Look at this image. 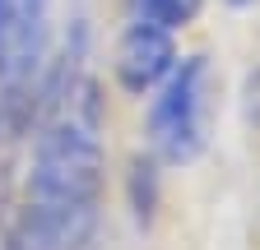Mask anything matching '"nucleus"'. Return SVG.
Returning a JSON list of instances; mask_svg holds the SVG:
<instances>
[{
	"mask_svg": "<svg viewBox=\"0 0 260 250\" xmlns=\"http://www.w3.org/2000/svg\"><path fill=\"white\" fill-rule=\"evenodd\" d=\"M200 5L205 0H130V19H144V23H158L168 33H177V28H186L200 14Z\"/></svg>",
	"mask_w": 260,
	"mask_h": 250,
	"instance_id": "nucleus-6",
	"label": "nucleus"
},
{
	"mask_svg": "<svg viewBox=\"0 0 260 250\" xmlns=\"http://www.w3.org/2000/svg\"><path fill=\"white\" fill-rule=\"evenodd\" d=\"M177 65V42L168 28L144 23V19H130V28L121 33L116 51H112V74L125 93H153L162 79L172 74Z\"/></svg>",
	"mask_w": 260,
	"mask_h": 250,
	"instance_id": "nucleus-4",
	"label": "nucleus"
},
{
	"mask_svg": "<svg viewBox=\"0 0 260 250\" xmlns=\"http://www.w3.org/2000/svg\"><path fill=\"white\" fill-rule=\"evenodd\" d=\"M223 5H233V10H246V5H255V0H223Z\"/></svg>",
	"mask_w": 260,
	"mask_h": 250,
	"instance_id": "nucleus-7",
	"label": "nucleus"
},
{
	"mask_svg": "<svg viewBox=\"0 0 260 250\" xmlns=\"http://www.w3.org/2000/svg\"><path fill=\"white\" fill-rule=\"evenodd\" d=\"M209 107H214V70L209 56H177L172 74L149 98V144L162 162L186 167L209 144Z\"/></svg>",
	"mask_w": 260,
	"mask_h": 250,
	"instance_id": "nucleus-2",
	"label": "nucleus"
},
{
	"mask_svg": "<svg viewBox=\"0 0 260 250\" xmlns=\"http://www.w3.org/2000/svg\"><path fill=\"white\" fill-rule=\"evenodd\" d=\"M51 33V0H0V88L23 93L42 70Z\"/></svg>",
	"mask_w": 260,
	"mask_h": 250,
	"instance_id": "nucleus-3",
	"label": "nucleus"
},
{
	"mask_svg": "<svg viewBox=\"0 0 260 250\" xmlns=\"http://www.w3.org/2000/svg\"><path fill=\"white\" fill-rule=\"evenodd\" d=\"M98 204H38L28 199L19 223L5 236V250H79L93 232Z\"/></svg>",
	"mask_w": 260,
	"mask_h": 250,
	"instance_id": "nucleus-5",
	"label": "nucleus"
},
{
	"mask_svg": "<svg viewBox=\"0 0 260 250\" xmlns=\"http://www.w3.org/2000/svg\"><path fill=\"white\" fill-rule=\"evenodd\" d=\"M103 98L88 74H60L47 120L32 144L28 199L38 204H98L103 185Z\"/></svg>",
	"mask_w": 260,
	"mask_h": 250,
	"instance_id": "nucleus-1",
	"label": "nucleus"
}]
</instances>
